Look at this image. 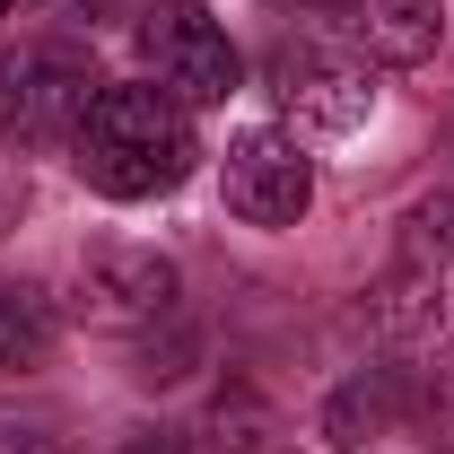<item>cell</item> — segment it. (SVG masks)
Returning a JSON list of instances; mask_svg holds the SVG:
<instances>
[{
  "mask_svg": "<svg viewBox=\"0 0 454 454\" xmlns=\"http://www.w3.org/2000/svg\"><path fill=\"white\" fill-rule=\"evenodd\" d=\"M97 61L79 53V44H18V53L0 61V140L9 149H70L79 140V122L97 106Z\"/></svg>",
  "mask_w": 454,
  "mask_h": 454,
  "instance_id": "obj_2",
  "label": "cell"
},
{
  "mask_svg": "<svg viewBox=\"0 0 454 454\" xmlns=\"http://www.w3.org/2000/svg\"><path fill=\"white\" fill-rule=\"evenodd\" d=\"M9 219H18V192H9V184H0V227H9Z\"/></svg>",
  "mask_w": 454,
  "mask_h": 454,
  "instance_id": "obj_12",
  "label": "cell"
},
{
  "mask_svg": "<svg viewBox=\"0 0 454 454\" xmlns=\"http://www.w3.org/2000/svg\"><path fill=\"white\" fill-rule=\"evenodd\" d=\"M402 376L394 367H367V376H349L333 402H324V446H367V437H385L402 419Z\"/></svg>",
  "mask_w": 454,
  "mask_h": 454,
  "instance_id": "obj_8",
  "label": "cell"
},
{
  "mask_svg": "<svg viewBox=\"0 0 454 454\" xmlns=\"http://www.w3.org/2000/svg\"><path fill=\"white\" fill-rule=\"evenodd\" d=\"M140 61H149V88H167L184 114L227 106L236 97V44L201 0H167L140 18Z\"/></svg>",
  "mask_w": 454,
  "mask_h": 454,
  "instance_id": "obj_3",
  "label": "cell"
},
{
  "mask_svg": "<svg viewBox=\"0 0 454 454\" xmlns=\"http://www.w3.org/2000/svg\"><path fill=\"white\" fill-rule=\"evenodd\" d=\"M53 333H61V315H53L44 288L35 280H0V376L44 367V358H53Z\"/></svg>",
  "mask_w": 454,
  "mask_h": 454,
  "instance_id": "obj_10",
  "label": "cell"
},
{
  "mask_svg": "<svg viewBox=\"0 0 454 454\" xmlns=\"http://www.w3.org/2000/svg\"><path fill=\"white\" fill-rule=\"evenodd\" d=\"M122 454H192V437H184V428H131Z\"/></svg>",
  "mask_w": 454,
  "mask_h": 454,
  "instance_id": "obj_11",
  "label": "cell"
},
{
  "mask_svg": "<svg viewBox=\"0 0 454 454\" xmlns=\"http://www.w3.org/2000/svg\"><path fill=\"white\" fill-rule=\"evenodd\" d=\"M446 262H454V192H428V201H411V219H402V245H394V271H385V280L437 288Z\"/></svg>",
  "mask_w": 454,
  "mask_h": 454,
  "instance_id": "obj_9",
  "label": "cell"
},
{
  "mask_svg": "<svg viewBox=\"0 0 454 454\" xmlns=\"http://www.w3.org/2000/svg\"><path fill=\"white\" fill-rule=\"evenodd\" d=\"M0 18H9V0H0Z\"/></svg>",
  "mask_w": 454,
  "mask_h": 454,
  "instance_id": "obj_13",
  "label": "cell"
},
{
  "mask_svg": "<svg viewBox=\"0 0 454 454\" xmlns=\"http://www.w3.org/2000/svg\"><path fill=\"white\" fill-rule=\"evenodd\" d=\"M280 106L297 131H324V140H349L367 114H376V79L358 53H288L280 61Z\"/></svg>",
  "mask_w": 454,
  "mask_h": 454,
  "instance_id": "obj_6",
  "label": "cell"
},
{
  "mask_svg": "<svg viewBox=\"0 0 454 454\" xmlns=\"http://www.w3.org/2000/svg\"><path fill=\"white\" fill-rule=\"evenodd\" d=\"M306 201H315V158L297 149V131L254 122L227 140V210L245 227H297Z\"/></svg>",
  "mask_w": 454,
  "mask_h": 454,
  "instance_id": "obj_5",
  "label": "cell"
},
{
  "mask_svg": "<svg viewBox=\"0 0 454 454\" xmlns=\"http://www.w3.org/2000/svg\"><path fill=\"white\" fill-rule=\"evenodd\" d=\"M340 35H349L358 61L419 70L437 53V0H340Z\"/></svg>",
  "mask_w": 454,
  "mask_h": 454,
  "instance_id": "obj_7",
  "label": "cell"
},
{
  "mask_svg": "<svg viewBox=\"0 0 454 454\" xmlns=\"http://www.w3.org/2000/svg\"><path fill=\"white\" fill-rule=\"evenodd\" d=\"M175 288L184 280L158 245H97L70 271V315L88 333H149V324L175 315Z\"/></svg>",
  "mask_w": 454,
  "mask_h": 454,
  "instance_id": "obj_4",
  "label": "cell"
},
{
  "mask_svg": "<svg viewBox=\"0 0 454 454\" xmlns=\"http://www.w3.org/2000/svg\"><path fill=\"white\" fill-rule=\"evenodd\" d=\"M70 158L88 175V192H106V201H158L201 167V140H192V114L167 88L131 79V88H97Z\"/></svg>",
  "mask_w": 454,
  "mask_h": 454,
  "instance_id": "obj_1",
  "label": "cell"
}]
</instances>
